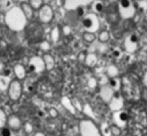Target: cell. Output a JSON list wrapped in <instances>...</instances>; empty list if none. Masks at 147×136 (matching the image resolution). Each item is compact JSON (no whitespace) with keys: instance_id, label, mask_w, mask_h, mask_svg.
Masks as SVG:
<instances>
[{"instance_id":"6da1fadb","label":"cell","mask_w":147,"mask_h":136,"mask_svg":"<svg viewBox=\"0 0 147 136\" xmlns=\"http://www.w3.org/2000/svg\"><path fill=\"white\" fill-rule=\"evenodd\" d=\"M26 20L28 18H26L22 7H12L5 14V24L10 30L14 32L24 30L26 26Z\"/></svg>"},{"instance_id":"7a4b0ae2","label":"cell","mask_w":147,"mask_h":136,"mask_svg":"<svg viewBox=\"0 0 147 136\" xmlns=\"http://www.w3.org/2000/svg\"><path fill=\"white\" fill-rule=\"evenodd\" d=\"M79 131L81 136H102L96 125L90 120H82L80 122Z\"/></svg>"},{"instance_id":"3957f363","label":"cell","mask_w":147,"mask_h":136,"mask_svg":"<svg viewBox=\"0 0 147 136\" xmlns=\"http://www.w3.org/2000/svg\"><path fill=\"white\" fill-rule=\"evenodd\" d=\"M7 93H8V97L11 101H16L22 97V83H20V80L18 79L11 80L10 85H9L8 91H7Z\"/></svg>"},{"instance_id":"277c9868","label":"cell","mask_w":147,"mask_h":136,"mask_svg":"<svg viewBox=\"0 0 147 136\" xmlns=\"http://www.w3.org/2000/svg\"><path fill=\"white\" fill-rule=\"evenodd\" d=\"M128 121H129V115L126 111L120 110L116 111L113 114V122L116 126L120 128H125L127 125Z\"/></svg>"},{"instance_id":"5b68a950","label":"cell","mask_w":147,"mask_h":136,"mask_svg":"<svg viewBox=\"0 0 147 136\" xmlns=\"http://www.w3.org/2000/svg\"><path fill=\"white\" fill-rule=\"evenodd\" d=\"M45 68V63H44L43 58H41V57L34 56L28 61V69L30 72L40 73V72H43Z\"/></svg>"},{"instance_id":"8992f818","label":"cell","mask_w":147,"mask_h":136,"mask_svg":"<svg viewBox=\"0 0 147 136\" xmlns=\"http://www.w3.org/2000/svg\"><path fill=\"white\" fill-rule=\"evenodd\" d=\"M83 28H85L88 32H92L94 30H97V26H98V20H97L96 16L93 14H88L86 15L82 20Z\"/></svg>"},{"instance_id":"52a82bcc","label":"cell","mask_w":147,"mask_h":136,"mask_svg":"<svg viewBox=\"0 0 147 136\" xmlns=\"http://www.w3.org/2000/svg\"><path fill=\"white\" fill-rule=\"evenodd\" d=\"M53 15H54V12H53V9L51 6L49 5H43V6L40 8L39 11V18L40 20L44 24H48L50 22L53 18Z\"/></svg>"},{"instance_id":"ba28073f","label":"cell","mask_w":147,"mask_h":136,"mask_svg":"<svg viewBox=\"0 0 147 136\" xmlns=\"http://www.w3.org/2000/svg\"><path fill=\"white\" fill-rule=\"evenodd\" d=\"M7 126H8L10 129H12L13 131L20 130L22 126V120L20 119V117L16 116L15 114L9 115V116L7 117Z\"/></svg>"},{"instance_id":"9c48e42d","label":"cell","mask_w":147,"mask_h":136,"mask_svg":"<svg viewBox=\"0 0 147 136\" xmlns=\"http://www.w3.org/2000/svg\"><path fill=\"white\" fill-rule=\"evenodd\" d=\"M123 107V101L119 95H115L110 101V108L113 111H120Z\"/></svg>"},{"instance_id":"30bf717a","label":"cell","mask_w":147,"mask_h":136,"mask_svg":"<svg viewBox=\"0 0 147 136\" xmlns=\"http://www.w3.org/2000/svg\"><path fill=\"white\" fill-rule=\"evenodd\" d=\"M13 74L15 75L16 79L22 80L26 77V70L24 68V66L22 64H15L13 66Z\"/></svg>"},{"instance_id":"8fae6325","label":"cell","mask_w":147,"mask_h":136,"mask_svg":"<svg viewBox=\"0 0 147 136\" xmlns=\"http://www.w3.org/2000/svg\"><path fill=\"white\" fill-rule=\"evenodd\" d=\"M11 79L8 76H5L4 74L0 75V91H7L10 85Z\"/></svg>"},{"instance_id":"7c38bea8","label":"cell","mask_w":147,"mask_h":136,"mask_svg":"<svg viewBox=\"0 0 147 136\" xmlns=\"http://www.w3.org/2000/svg\"><path fill=\"white\" fill-rule=\"evenodd\" d=\"M61 103H62L63 107H64L67 111H69L71 114H75L76 113V109H75V107H74L73 103H72V101H70L68 97H62Z\"/></svg>"},{"instance_id":"4fadbf2b","label":"cell","mask_w":147,"mask_h":136,"mask_svg":"<svg viewBox=\"0 0 147 136\" xmlns=\"http://www.w3.org/2000/svg\"><path fill=\"white\" fill-rule=\"evenodd\" d=\"M43 60H44V63H45V67L46 69H53V67L55 65V61H54V58L51 56L50 54H45L43 56Z\"/></svg>"},{"instance_id":"5bb4252c","label":"cell","mask_w":147,"mask_h":136,"mask_svg":"<svg viewBox=\"0 0 147 136\" xmlns=\"http://www.w3.org/2000/svg\"><path fill=\"white\" fill-rule=\"evenodd\" d=\"M22 9L24 11V15L28 20H30L32 18V14H34V8L30 5V3H22Z\"/></svg>"},{"instance_id":"9a60e30c","label":"cell","mask_w":147,"mask_h":136,"mask_svg":"<svg viewBox=\"0 0 147 136\" xmlns=\"http://www.w3.org/2000/svg\"><path fill=\"white\" fill-rule=\"evenodd\" d=\"M100 133H102V136H112L111 127L107 123H102L100 125Z\"/></svg>"},{"instance_id":"2e32d148","label":"cell","mask_w":147,"mask_h":136,"mask_svg":"<svg viewBox=\"0 0 147 136\" xmlns=\"http://www.w3.org/2000/svg\"><path fill=\"white\" fill-rule=\"evenodd\" d=\"M7 115L4 110L0 109V128H3L7 125Z\"/></svg>"},{"instance_id":"e0dca14e","label":"cell","mask_w":147,"mask_h":136,"mask_svg":"<svg viewBox=\"0 0 147 136\" xmlns=\"http://www.w3.org/2000/svg\"><path fill=\"white\" fill-rule=\"evenodd\" d=\"M102 97H104V99L106 101H110L111 99H112V97H114V95H113L112 91L109 89H104L102 91Z\"/></svg>"},{"instance_id":"ac0fdd59","label":"cell","mask_w":147,"mask_h":136,"mask_svg":"<svg viewBox=\"0 0 147 136\" xmlns=\"http://www.w3.org/2000/svg\"><path fill=\"white\" fill-rule=\"evenodd\" d=\"M28 3L34 9H40L43 6V0H28Z\"/></svg>"},{"instance_id":"d6986e66","label":"cell","mask_w":147,"mask_h":136,"mask_svg":"<svg viewBox=\"0 0 147 136\" xmlns=\"http://www.w3.org/2000/svg\"><path fill=\"white\" fill-rule=\"evenodd\" d=\"M137 43H138V36L133 34L129 37V40H128V44H127V47H131V46H136Z\"/></svg>"},{"instance_id":"ffe728a7","label":"cell","mask_w":147,"mask_h":136,"mask_svg":"<svg viewBox=\"0 0 147 136\" xmlns=\"http://www.w3.org/2000/svg\"><path fill=\"white\" fill-rule=\"evenodd\" d=\"M110 87L111 89H115V91H119L120 89V81L119 79H117V78L113 77L110 79Z\"/></svg>"},{"instance_id":"44dd1931","label":"cell","mask_w":147,"mask_h":136,"mask_svg":"<svg viewBox=\"0 0 147 136\" xmlns=\"http://www.w3.org/2000/svg\"><path fill=\"white\" fill-rule=\"evenodd\" d=\"M120 7L122 10H129L131 8V1L130 0H120Z\"/></svg>"},{"instance_id":"7402d4cb","label":"cell","mask_w":147,"mask_h":136,"mask_svg":"<svg viewBox=\"0 0 147 136\" xmlns=\"http://www.w3.org/2000/svg\"><path fill=\"white\" fill-rule=\"evenodd\" d=\"M1 136H15L13 130L10 129L8 126H5L1 129Z\"/></svg>"},{"instance_id":"603a6c76","label":"cell","mask_w":147,"mask_h":136,"mask_svg":"<svg viewBox=\"0 0 147 136\" xmlns=\"http://www.w3.org/2000/svg\"><path fill=\"white\" fill-rule=\"evenodd\" d=\"M111 131H112V135L120 136V134H121V128L116 125H113L111 126Z\"/></svg>"},{"instance_id":"cb8c5ba5","label":"cell","mask_w":147,"mask_h":136,"mask_svg":"<svg viewBox=\"0 0 147 136\" xmlns=\"http://www.w3.org/2000/svg\"><path fill=\"white\" fill-rule=\"evenodd\" d=\"M93 8H94V10L97 11V12H100V11L104 10V3H102V1H96V2L94 3Z\"/></svg>"},{"instance_id":"d4e9b609","label":"cell","mask_w":147,"mask_h":136,"mask_svg":"<svg viewBox=\"0 0 147 136\" xmlns=\"http://www.w3.org/2000/svg\"><path fill=\"white\" fill-rule=\"evenodd\" d=\"M83 38H84V40L87 42H92L93 40H94V36H93V34L90 32H85L84 35H83Z\"/></svg>"},{"instance_id":"484cf974","label":"cell","mask_w":147,"mask_h":136,"mask_svg":"<svg viewBox=\"0 0 147 136\" xmlns=\"http://www.w3.org/2000/svg\"><path fill=\"white\" fill-rule=\"evenodd\" d=\"M86 62L88 65H90V66H93V65L95 64V57L93 56V55H90V56H88L86 58Z\"/></svg>"},{"instance_id":"4316f807","label":"cell","mask_w":147,"mask_h":136,"mask_svg":"<svg viewBox=\"0 0 147 136\" xmlns=\"http://www.w3.org/2000/svg\"><path fill=\"white\" fill-rule=\"evenodd\" d=\"M13 73V68L11 69L10 67H6V68H4L3 69V74H4L5 76H8V77H10V75Z\"/></svg>"},{"instance_id":"83f0119b","label":"cell","mask_w":147,"mask_h":136,"mask_svg":"<svg viewBox=\"0 0 147 136\" xmlns=\"http://www.w3.org/2000/svg\"><path fill=\"white\" fill-rule=\"evenodd\" d=\"M49 114H50V117H52V118H56L58 116V112H57V110L55 108H51L49 110Z\"/></svg>"},{"instance_id":"f1b7e54d","label":"cell","mask_w":147,"mask_h":136,"mask_svg":"<svg viewBox=\"0 0 147 136\" xmlns=\"http://www.w3.org/2000/svg\"><path fill=\"white\" fill-rule=\"evenodd\" d=\"M24 129H26V131L28 132V133H32V126L30 123H26L24 124Z\"/></svg>"},{"instance_id":"f546056e","label":"cell","mask_w":147,"mask_h":136,"mask_svg":"<svg viewBox=\"0 0 147 136\" xmlns=\"http://www.w3.org/2000/svg\"><path fill=\"white\" fill-rule=\"evenodd\" d=\"M53 40H54V41H56L57 39H58L59 38V30H58V28H54V30H53Z\"/></svg>"},{"instance_id":"4dcf8cb0","label":"cell","mask_w":147,"mask_h":136,"mask_svg":"<svg viewBox=\"0 0 147 136\" xmlns=\"http://www.w3.org/2000/svg\"><path fill=\"white\" fill-rule=\"evenodd\" d=\"M113 55H114V57H116V58H119V57L121 56V51H120L119 49H115L113 51Z\"/></svg>"},{"instance_id":"1f68e13d","label":"cell","mask_w":147,"mask_h":136,"mask_svg":"<svg viewBox=\"0 0 147 136\" xmlns=\"http://www.w3.org/2000/svg\"><path fill=\"white\" fill-rule=\"evenodd\" d=\"M100 40H102V41H107V40L109 39V34L108 32H102V35H100Z\"/></svg>"},{"instance_id":"d6a6232c","label":"cell","mask_w":147,"mask_h":136,"mask_svg":"<svg viewBox=\"0 0 147 136\" xmlns=\"http://www.w3.org/2000/svg\"><path fill=\"white\" fill-rule=\"evenodd\" d=\"M77 14H78V16H82V15L84 14V9H83V7H78Z\"/></svg>"},{"instance_id":"836d02e7","label":"cell","mask_w":147,"mask_h":136,"mask_svg":"<svg viewBox=\"0 0 147 136\" xmlns=\"http://www.w3.org/2000/svg\"><path fill=\"white\" fill-rule=\"evenodd\" d=\"M34 136H45V134L42 133V132H37V133H35Z\"/></svg>"},{"instance_id":"e575fe53","label":"cell","mask_w":147,"mask_h":136,"mask_svg":"<svg viewBox=\"0 0 147 136\" xmlns=\"http://www.w3.org/2000/svg\"><path fill=\"white\" fill-rule=\"evenodd\" d=\"M144 82H145V85L147 87V73L145 74V77H144Z\"/></svg>"},{"instance_id":"d590c367","label":"cell","mask_w":147,"mask_h":136,"mask_svg":"<svg viewBox=\"0 0 147 136\" xmlns=\"http://www.w3.org/2000/svg\"><path fill=\"white\" fill-rule=\"evenodd\" d=\"M2 67H3V62H2V60L0 59V69H2Z\"/></svg>"},{"instance_id":"8d00e7d4","label":"cell","mask_w":147,"mask_h":136,"mask_svg":"<svg viewBox=\"0 0 147 136\" xmlns=\"http://www.w3.org/2000/svg\"><path fill=\"white\" fill-rule=\"evenodd\" d=\"M20 1H22V2H26V1H28V0H20Z\"/></svg>"},{"instance_id":"74e56055","label":"cell","mask_w":147,"mask_h":136,"mask_svg":"<svg viewBox=\"0 0 147 136\" xmlns=\"http://www.w3.org/2000/svg\"><path fill=\"white\" fill-rule=\"evenodd\" d=\"M1 129H2V128H0V136H1Z\"/></svg>"},{"instance_id":"f35d334b","label":"cell","mask_w":147,"mask_h":136,"mask_svg":"<svg viewBox=\"0 0 147 136\" xmlns=\"http://www.w3.org/2000/svg\"><path fill=\"white\" fill-rule=\"evenodd\" d=\"M121 136H125V135H121Z\"/></svg>"},{"instance_id":"ab89813d","label":"cell","mask_w":147,"mask_h":136,"mask_svg":"<svg viewBox=\"0 0 147 136\" xmlns=\"http://www.w3.org/2000/svg\"><path fill=\"white\" fill-rule=\"evenodd\" d=\"M0 101H1V99H0Z\"/></svg>"}]
</instances>
